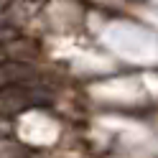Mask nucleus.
<instances>
[{"label": "nucleus", "instance_id": "obj_1", "mask_svg": "<svg viewBox=\"0 0 158 158\" xmlns=\"http://www.w3.org/2000/svg\"><path fill=\"white\" fill-rule=\"evenodd\" d=\"M48 102V94L44 89H33L23 84H10V87H3L0 89V112L3 115H18L28 110V107H38V105H46Z\"/></svg>", "mask_w": 158, "mask_h": 158}, {"label": "nucleus", "instance_id": "obj_2", "mask_svg": "<svg viewBox=\"0 0 158 158\" xmlns=\"http://www.w3.org/2000/svg\"><path fill=\"white\" fill-rule=\"evenodd\" d=\"M36 77V72L28 64L21 61H0V89L3 87H10V84H23V82H31Z\"/></svg>", "mask_w": 158, "mask_h": 158}]
</instances>
